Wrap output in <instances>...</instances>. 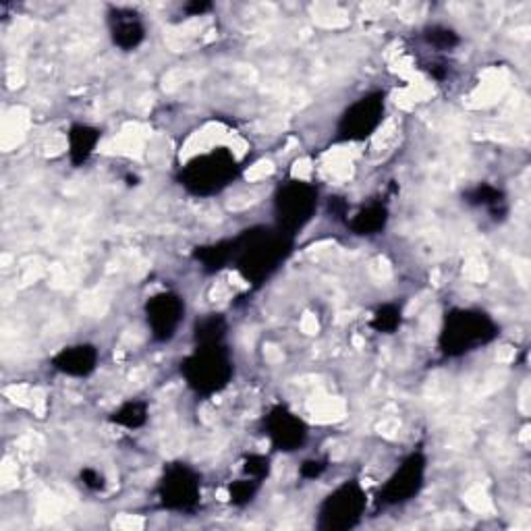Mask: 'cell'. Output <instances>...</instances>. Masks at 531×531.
<instances>
[{"instance_id":"cell-1","label":"cell","mask_w":531,"mask_h":531,"mask_svg":"<svg viewBox=\"0 0 531 531\" xmlns=\"http://www.w3.org/2000/svg\"><path fill=\"white\" fill-rule=\"evenodd\" d=\"M235 241L233 268L249 287H262L291 258L295 241L274 225H256L241 231Z\"/></svg>"},{"instance_id":"cell-2","label":"cell","mask_w":531,"mask_h":531,"mask_svg":"<svg viewBox=\"0 0 531 531\" xmlns=\"http://www.w3.org/2000/svg\"><path fill=\"white\" fill-rule=\"evenodd\" d=\"M500 337L498 322L482 307H453L442 316L436 347L446 359H461Z\"/></svg>"},{"instance_id":"cell-3","label":"cell","mask_w":531,"mask_h":531,"mask_svg":"<svg viewBox=\"0 0 531 531\" xmlns=\"http://www.w3.org/2000/svg\"><path fill=\"white\" fill-rule=\"evenodd\" d=\"M185 386L200 399H212L227 390L235 378V357L227 343L193 345L179 363Z\"/></svg>"},{"instance_id":"cell-4","label":"cell","mask_w":531,"mask_h":531,"mask_svg":"<svg viewBox=\"0 0 531 531\" xmlns=\"http://www.w3.org/2000/svg\"><path fill=\"white\" fill-rule=\"evenodd\" d=\"M241 177V164L229 148H214L187 160L177 183L193 198L208 200L227 191Z\"/></svg>"},{"instance_id":"cell-5","label":"cell","mask_w":531,"mask_h":531,"mask_svg":"<svg viewBox=\"0 0 531 531\" xmlns=\"http://www.w3.org/2000/svg\"><path fill=\"white\" fill-rule=\"evenodd\" d=\"M322 206V191L316 183L289 179L276 187L272 195V225L297 239L312 225Z\"/></svg>"},{"instance_id":"cell-6","label":"cell","mask_w":531,"mask_h":531,"mask_svg":"<svg viewBox=\"0 0 531 531\" xmlns=\"http://www.w3.org/2000/svg\"><path fill=\"white\" fill-rule=\"evenodd\" d=\"M202 473L185 461L164 465L158 484L156 500L160 509L179 515H191L202 505Z\"/></svg>"},{"instance_id":"cell-7","label":"cell","mask_w":531,"mask_h":531,"mask_svg":"<svg viewBox=\"0 0 531 531\" xmlns=\"http://www.w3.org/2000/svg\"><path fill=\"white\" fill-rule=\"evenodd\" d=\"M368 511V492L359 480H345L328 492L316 509V527L320 531L355 529Z\"/></svg>"},{"instance_id":"cell-8","label":"cell","mask_w":531,"mask_h":531,"mask_svg":"<svg viewBox=\"0 0 531 531\" xmlns=\"http://www.w3.org/2000/svg\"><path fill=\"white\" fill-rule=\"evenodd\" d=\"M386 98L384 90H372L355 98L334 127V144L368 142L386 119Z\"/></svg>"},{"instance_id":"cell-9","label":"cell","mask_w":531,"mask_h":531,"mask_svg":"<svg viewBox=\"0 0 531 531\" xmlns=\"http://www.w3.org/2000/svg\"><path fill=\"white\" fill-rule=\"evenodd\" d=\"M428 480V455L424 451L409 453L397 469L388 475L378 490V505L384 509L403 507L422 494Z\"/></svg>"},{"instance_id":"cell-10","label":"cell","mask_w":531,"mask_h":531,"mask_svg":"<svg viewBox=\"0 0 531 531\" xmlns=\"http://www.w3.org/2000/svg\"><path fill=\"white\" fill-rule=\"evenodd\" d=\"M187 318V301L177 291H160L146 299L144 320L150 339L156 345H169L177 339Z\"/></svg>"},{"instance_id":"cell-11","label":"cell","mask_w":531,"mask_h":531,"mask_svg":"<svg viewBox=\"0 0 531 531\" xmlns=\"http://www.w3.org/2000/svg\"><path fill=\"white\" fill-rule=\"evenodd\" d=\"M262 428L272 449L285 455L301 451L310 440V426L285 403H276L264 413Z\"/></svg>"},{"instance_id":"cell-12","label":"cell","mask_w":531,"mask_h":531,"mask_svg":"<svg viewBox=\"0 0 531 531\" xmlns=\"http://www.w3.org/2000/svg\"><path fill=\"white\" fill-rule=\"evenodd\" d=\"M106 25L110 42L123 52H133L146 42V21L131 7H108Z\"/></svg>"},{"instance_id":"cell-13","label":"cell","mask_w":531,"mask_h":531,"mask_svg":"<svg viewBox=\"0 0 531 531\" xmlns=\"http://www.w3.org/2000/svg\"><path fill=\"white\" fill-rule=\"evenodd\" d=\"M50 366L69 378H90L100 366V351L92 343H75L52 355Z\"/></svg>"},{"instance_id":"cell-14","label":"cell","mask_w":531,"mask_h":531,"mask_svg":"<svg viewBox=\"0 0 531 531\" xmlns=\"http://www.w3.org/2000/svg\"><path fill=\"white\" fill-rule=\"evenodd\" d=\"M463 202L469 208L475 210H486V214L494 220V222H502L507 220L511 206H509V198L502 187L492 185L488 181H480L471 187H467L463 191Z\"/></svg>"},{"instance_id":"cell-15","label":"cell","mask_w":531,"mask_h":531,"mask_svg":"<svg viewBox=\"0 0 531 531\" xmlns=\"http://www.w3.org/2000/svg\"><path fill=\"white\" fill-rule=\"evenodd\" d=\"M102 142V129L90 123H73L67 131V156L75 169L86 166Z\"/></svg>"},{"instance_id":"cell-16","label":"cell","mask_w":531,"mask_h":531,"mask_svg":"<svg viewBox=\"0 0 531 531\" xmlns=\"http://www.w3.org/2000/svg\"><path fill=\"white\" fill-rule=\"evenodd\" d=\"M390 222V210L386 202L382 200H372L368 204H363L351 218H347V229L355 237H376L382 235Z\"/></svg>"},{"instance_id":"cell-17","label":"cell","mask_w":531,"mask_h":531,"mask_svg":"<svg viewBox=\"0 0 531 531\" xmlns=\"http://www.w3.org/2000/svg\"><path fill=\"white\" fill-rule=\"evenodd\" d=\"M233 254H235V241L231 237L198 245L193 249V260L200 264L204 274H218L233 264Z\"/></svg>"},{"instance_id":"cell-18","label":"cell","mask_w":531,"mask_h":531,"mask_svg":"<svg viewBox=\"0 0 531 531\" xmlns=\"http://www.w3.org/2000/svg\"><path fill=\"white\" fill-rule=\"evenodd\" d=\"M229 318L225 314H204L193 324V345H220L227 343L229 337Z\"/></svg>"},{"instance_id":"cell-19","label":"cell","mask_w":531,"mask_h":531,"mask_svg":"<svg viewBox=\"0 0 531 531\" xmlns=\"http://www.w3.org/2000/svg\"><path fill=\"white\" fill-rule=\"evenodd\" d=\"M108 422L125 430H142L150 422V405L142 399H127L110 411Z\"/></svg>"},{"instance_id":"cell-20","label":"cell","mask_w":531,"mask_h":531,"mask_svg":"<svg viewBox=\"0 0 531 531\" xmlns=\"http://www.w3.org/2000/svg\"><path fill=\"white\" fill-rule=\"evenodd\" d=\"M422 38L436 52H453L463 42L455 27L444 23H428L422 30Z\"/></svg>"},{"instance_id":"cell-21","label":"cell","mask_w":531,"mask_h":531,"mask_svg":"<svg viewBox=\"0 0 531 531\" xmlns=\"http://www.w3.org/2000/svg\"><path fill=\"white\" fill-rule=\"evenodd\" d=\"M403 307L399 303L386 301L378 305L372 318H370V328L376 330L378 334H395L403 326Z\"/></svg>"},{"instance_id":"cell-22","label":"cell","mask_w":531,"mask_h":531,"mask_svg":"<svg viewBox=\"0 0 531 531\" xmlns=\"http://www.w3.org/2000/svg\"><path fill=\"white\" fill-rule=\"evenodd\" d=\"M262 484L264 482L254 480V478H247V475H243V478H239V480L229 484V502L237 509L249 507L251 502L258 498V494L262 490Z\"/></svg>"},{"instance_id":"cell-23","label":"cell","mask_w":531,"mask_h":531,"mask_svg":"<svg viewBox=\"0 0 531 531\" xmlns=\"http://www.w3.org/2000/svg\"><path fill=\"white\" fill-rule=\"evenodd\" d=\"M241 471H243V475H247V478L266 482L272 473V461L268 455L249 453L241 461Z\"/></svg>"},{"instance_id":"cell-24","label":"cell","mask_w":531,"mask_h":531,"mask_svg":"<svg viewBox=\"0 0 531 531\" xmlns=\"http://www.w3.org/2000/svg\"><path fill=\"white\" fill-rule=\"evenodd\" d=\"M328 469V461L326 459H320V457H312V459H305L301 465H299V475L303 480H320L322 475L326 473Z\"/></svg>"},{"instance_id":"cell-25","label":"cell","mask_w":531,"mask_h":531,"mask_svg":"<svg viewBox=\"0 0 531 531\" xmlns=\"http://www.w3.org/2000/svg\"><path fill=\"white\" fill-rule=\"evenodd\" d=\"M79 480L90 492H102L106 488L104 473L100 469H96V467H81Z\"/></svg>"},{"instance_id":"cell-26","label":"cell","mask_w":531,"mask_h":531,"mask_svg":"<svg viewBox=\"0 0 531 531\" xmlns=\"http://www.w3.org/2000/svg\"><path fill=\"white\" fill-rule=\"evenodd\" d=\"M326 206H328V212L332 214V218H334V220L347 222L349 204H347V200H345V198H339V195H332V198H328Z\"/></svg>"},{"instance_id":"cell-27","label":"cell","mask_w":531,"mask_h":531,"mask_svg":"<svg viewBox=\"0 0 531 531\" xmlns=\"http://www.w3.org/2000/svg\"><path fill=\"white\" fill-rule=\"evenodd\" d=\"M214 9L212 3H206V0H191V3H187L183 7V11L189 15V17H202L206 13H210Z\"/></svg>"},{"instance_id":"cell-28","label":"cell","mask_w":531,"mask_h":531,"mask_svg":"<svg viewBox=\"0 0 531 531\" xmlns=\"http://www.w3.org/2000/svg\"><path fill=\"white\" fill-rule=\"evenodd\" d=\"M426 69L436 81H444L446 77H449V65H446L444 61H432L426 65Z\"/></svg>"}]
</instances>
